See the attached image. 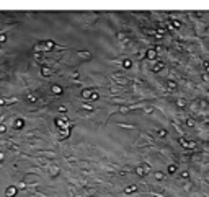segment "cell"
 <instances>
[{
	"label": "cell",
	"instance_id": "cell-1",
	"mask_svg": "<svg viewBox=\"0 0 209 197\" xmlns=\"http://www.w3.org/2000/svg\"><path fill=\"white\" fill-rule=\"evenodd\" d=\"M15 194H16V187H13V186L7 187V191H5V196L7 197H15Z\"/></svg>",
	"mask_w": 209,
	"mask_h": 197
},
{
	"label": "cell",
	"instance_id": "cell-2",
	"mask_svg": "<svg viewBox=\"0 0 209 197\" xmlns=\"http://www.w3.org/2000/svg\"><path fill=\"white\" fill-rule=\"evenodd\" d=\"M180 143H182L185 148H193L195 147V142H186L185 139H180Z\"/></svg>",
	"mask_w": 209,
	"mask_h": 197
},
{
	"label": "cell",
	"instance_id": "cell-3",
	"mask_svg": "<svg viewBox=\"0 0 209 197\" xmlns=\"http://www.w3.org/2000/svg\"><path fill=\"white\" fill-rule=\"evenodd\" d=\"M136 171H137V174L139 176H144V174H147V166H139Z\"/></svg>",
	"mask_w": 209,
	"mask_h": 197
},
{
	"label": "cell",
	"instance_id": "cell-4",
	"mask_svg": "<svg viewBox=\"0 0 209 197\" xmlns=\"http://www.w3.org/2000/svg\"><path fill=\"white\" fill-rule=\"evenodd\" d=\"M157 57V52H155L154 49H149L147 51V59H155Z\"/></svg>",
	"mask_w": 209,
	"mask_h": 197
},
{
	"label": "cell",
	"instance_id": "cell-5",
	"mask_svg": "<svg viewBox=\"0 0 209 197\" xmlns=\"http://www.w3.org/2000/svg\"><path fill=\"white\" fill-rule=\"evenodd\" d=\"M82 96H83V98H91V96H93V93H91L90 90H83V91H82Z\"/></svg>",
	"mask_w": 209,
	"mask_h": 197
},
{
	"label": "cell",
	"instance_id": "cell-6",
	"mask_svg": "<svg viewBox=\"0 0 209 197\" xmlns=\"http://www.w3.org/2000/svg\"><path fill=\"white\" fill-rule=\"evenodd\" d=\"M52 93H54V94H60V93H62V88L57 86V85H54V86H52Z\"/></svg>",
	"mask_w": 209,
	"mask_h": 197
},
{
	"label": "cell",
	"instance_id": "cell-7",
	"mask_svg": "<svg viewBox=\"0 0 209 197\" xmlns=\"http://www.w3.org/2000/svg\"><path fill=\"white\" fill-rule=\"evenodd\" d=\"M136 189H137V186H129V187L124 189V192H126V194H131V192H134Z\"/></svg>",
	"mask_w": 209,
	"mask_h": 197
},
{
	"label": "cell",
	"instance_id": "cell-8",
	"mask_svg": "<svg viewBox=\"0 0 209 197\" xmlns=\"http://www.w3.org/2000/svg\"><path fill=\"white\" fill-rule=\"evenodd\" d=\"M23 125H25V122H23V119H16V122H15V127H16V129H21Z\"/></svg>",
	"mask_w": 209,
	"mask_h": 197
},
{
	"label": "cell",
	"instance_id": "cell-9",
	"mask_svg": "<svg viewBox=\"0 0 209 197\" xmlns=\"http://www.w3.org/2000/svg\"><path fill=\"white\" fill-rule=\"evenodd\" d=\"M56 124L59 125V127H64V125L67 124V119H57V121H56Z\"/></svg>",
	"mask_w": 209,
	"mask_h": 197
},
{
	"label": "cell",
	"instance_id": "cell-10",
	"mask_svg": "<svg viewBox=\"0 0 209 197\" xmlns=\"http://www.w3.org/2000/svg\"><path fill=\"white\" fill-rule=\"evenodd\" d=\"M162 67H164V64H162V62L155 64V65H154V72H159V70H160V68H162Z\"/></svg>",
	"mask_w": 209,
	"mask_h": 197
},
{
	"label": "cell",
	"instance_id": "cell-11",
	"mask_svg": "<svg viewBox=\"0 0 209 197\" xmlns=\"http://www.w3.org/2000/svg\"><path fill=\"white\" fill-rule=\"evenodd\" d=\"M123 65H124V67H126V68H129V67H131V65H132V64H131V60H129V59H126V60H124V62H123Z\"/></svg>",
	"mask_w": 209,
	"mask_h": 197
},
{
	"label": "cell",
	"instance_id": "cell-12",
	"mask_svg": "<svg viewBox=\"0 0 209 197\" xmlns=\"http://www.w3.org/2000/svg\"><path fill=\"white\" fill-rule=\"evenodd\" d=\"M43 75H44V77H47V75H49V73H51V72H49V68H47V67H43Z\"/></svg>",
	"mask_w": 209,
	"mask_h": 197
},
{
	"label": "cell",
	"instance_id": "cell-13",
	"mask_svg": "<svg viewBox=\"0 0 209 197\" xmlns=\"http://www.w3.org/2000/svg\"><path fill=\"white\" fill-rule=\"evenodd\" d=\"M175 171H177V166H175V165L168 166V173H175Z\"/></svg>",
	"mask_w": 209,
	"mask_h": 197
},
{
	"label": "cell",
	"instance_id": "cell-14",
	"mask_svg": "<svg viewBox=\"0 0 209 197\" xmlns=\"http://www.w3.org/2000/svg\"><path fill=\"white\" fill-rule=\"evenodd\" d=\"M159 135L160 137H165V135H167V130H159Z\"/></svg>",
	"mask_w": 209,
	"mask_h": 197
},
{
	"label": "cell",
	"instance_id": "cell-15",
	"mask_svg": "<svg viewBox=\"0 0 209 197\" xmlns=\"http://www.w3.org/2000/svg\"><path fill=\"white\" fill-rule=\"evenodd\" d=\"M173 26H175V28H180V26H182V23H180V21H173Z\"/></svg>",
	"mask_w": 209,
	"mask_h": 197
},
{
	"label": "cell",
	"instance_id": "cell-16",
	"mask_svg": "<svg viewBox=\"0 0 209 197\" xmlns=\"http://www.w3.org/2000/svg\"><path fill=\"white\" fill-rule=\"evenodd\" d=\"M59 111L60 112H65V111H67V107H65V106H59Z\"/></svg>",
	"mask_w": 209,
	"mask_h": 197
},
{
	"label": "cell",
	"instance_id": "cell-17",
	"mask_svg": "<svg viewBox=\"0 0 209 197\" xmlns=\"http://www.w3.org/2000/svg\"><path fill=\"white\" fill-rule=\"evenodd\" d=\"M155 178H157V179H162V178H164V174H162V173H157V174H155Z\"/></svg>",
	"mask_w": 209,
	"mask_h": 197
},
{
	"label": "cell",
	"instance_id": "cell-18",
	"mask_svg": "<svg viewBox=\"0 0 209 197\" xmlns=\"http://www.w3.org/2000/svg\"><path fill=\"white\" fill-rule=\"evenodd\" d=\"M28 99H30V101H34V99H36V96H33V94H30V96H28Z\"/></svg>",
	"mask_w": 209,
	"mask_h": 197
},
{
	"label": "cell",
	"instance_id": "cell-19",
	"mask_svg": "<svg viewBox=\"0 0 209 197\" xmlns=\"http://www.w3.org/2000/svg\"><path fill=\"white\" fill-rule=\"evenodd\" d=\"M204 67H206V70L209 72V64H208V62H204Z\"/></svg>",
	"mask_w": 209,
	"mask_h": 197
},
{
	"label": "cell",
	"instance_id": "cell-20",
	"mask_svg": "<svg viewBox=\"0 0 209 197\" xmlns=\"http://www.w3.org/2000/svg\"><path fill=\"white\" fill-rule=\"evenodd\" d=\"M0 132H5V125H0Z\"/></svg>",
	"mask_w": 209,
	"mask_h": 197
},
{
	"label": "cell",
	"instance_id": "cell-21",
	"mask_svg": "<svg viewBox=\"0 0 209 197\" xmlns=\"http://www.w3.org/2000/svg\"><path fill=\"white\" fill-rule=\"evenodd\" d=\"M3 160V153H0V161Z\"/></svg>",
	"mask_w": 209,
	"mask_h": 197
}]
</instances>
